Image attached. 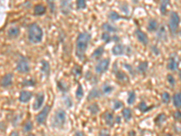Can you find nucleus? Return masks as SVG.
I'll list each match as a JSON object with an SVG mask.
<instances>
[{
  "mask_svg": "<svg viewBox=\"0 0 181 136\" xmlns=\"http://www.w3.org/2000/svg\"><path fill=\"white\" fill-rule=\"evenodd\" d=\"M91 39V35L89 32H82L77 36L76 39V48H75V55L80 60H84L85 57L86 51L89 46V44Z\"/></svg>",
  "mask_w": 181,
  "mask_h": 136,
  "instance_id": "obj_1",
  "label": "nucleus"
},
{
  "mask_svg": "<svg viewBox=\"0 0 181 136\" xmlns=\"http://www.w3.org/2000/svg\"><path fill=\"white\" fill-rule=\"evenodd\" d=\"M28 40L30 43L35 44H40L43 41V31L42 27L36 23L30 24L28 26Z\"/></svg>",
  "mask_w": 181,
  "mask_h": 136,
  "instance_id": "obj_2",
  "label": "nucleus"
},
{
  "mask_svg": "<svg viewBox=\"0 0 181 136\" xmlns=\"http://www.w3.org/2000/svg\"><path fill=\"white\" fill-rule=\"evenodd\" d=\"M65 123H66V112L62 108L57 109L51 120L52 128L61 130L63 129Z\"/></svg>",
  "mask_w": 181,
  "mask_h": 136,
  "instance_id": "obj_3",
  "label": "nucleus"
},
{
  "mask_svg": "<svg viewBox=\"0 0 181 136\" xmlns=\"http://www.w3.org/2000/svg\"><path fill=\"white\" fill-rule=\"evenodd\" d=\"M180 23V17L177 12H171L169 16V20H168V29L169 32L172 35H176L178 32V26Z\"/></svg>",
  "mask_w": 181,
  "mask_h": 136,
  "instance_id": "obj_4",
  "label": "nucleus"
},
{
  "mask_svg": "<svg viewBox=\"0 0 181 136\" xmlns=\"http://www.w3.org/2000/svg\"><path fill=\"white\" fill-rule=\"evenodd\" d=\"M16 71L20 74H27L30 72V65L26 57L20 56L16 63Z\"/></svg>",
  "mask_w": 181,
  "mask_h": 136,
  "instance_id": "obj_5",
  "label": "nucleus"
},
{
  "mask_svg": "<svg viewBox=\"0 0 181 136\" xmlns=\"http://www.w3.org/2000/svg\"><path fill=\"white\" fill-rule=\"evenodd\" d=\"M110 63H111L110 58H104V59H101V61H99L94 67L95 73L97 75L104 74V73L107 72V70L109 69Z\"/></svg>",
  "mask_w": 181,
  "mask_h": 136,
  "instance_id": "obj_6",
  "label": "nucleus"
},
{
  "mask_svg": "<svg viewBox=\"0 0 181 136\" xmlns=\"http://www.w3.org/2000/svg\"><path fill=\"white\" fill-rule=\"evenodd\" d=\"M50 111H51V106H49V105H45V107H43L41 112L39 113L37 115H36V123L38 124H45V122H46V120H47V117H48V115L49 114H50Z\"/></svg>",
  "mask_w": 181,
  "mask_h": 136,
  "instance_id": "obj_7",
  "label": "nucleus"
},
{
  "mask_svg": "<svg viewBox=\"0 0 181 136\" xmlns=\"http://www.w3.org/2000/svg\"><path fill=\"white\" fill-rule=\"evenodd\" d=\"M45 95L43 92H40L36 95V99L35 102H34L32 108L34 111H38L40 110V108L43 106V103H45Z\"/></svg>",
  "mask_w": 181,
  "mask_h": 136,
  "instance_id": "obj_8",
  "label": "nucleus"
},
{
  "mask_svg": "<svg viewBox=\"0 0 181 136\" xmlns=\"http://www.w3.org/2000/svg\"><path fill=\"white\" fill-rule=\"evenodd\" d=\"M60 9L63 15L67 16L69 15L72 9V0H61Z\"/></svg>",
  "mask_w": 181,
  "mask_h": 136,
  "instance_id": "obj_9",
  "label": "nucleus"
},
{
  "mask_svg": "<svg viewBox=\"0 0 181 136\" xmlns=\"http://www.w3.org/2000/svg\"><path fill=\"white\" fill-rule=\"evenodd\" d=\"M135 35L137 39L139 40L140 43H141L142 45L147 46L149 44V37L147 36V34H145L143 31H141L140 29H136L135 30Z\"/></svg>",
  "mask_w": 181,
  "mask_h": 136,
  "instance_id": "obj_10",
  "label": "nucleus"
},
{
  "mask_svg": "<svg viewBox=\"0 0 181 136\" xmlns=\"http://www.w3.org/2000/svg\"><path fill=\"white\" fill-rule=\"evenodd\" d=\"M13 78H14L13 74L8 73V74L5 75L1 79V86L3 88H7V87L11 86L13 85Z\"/></svg>",
  "mask_w": 181,
  "mask_h": 136,
  "instance_id": "obj_11",
  "label": "nucleus"
},
{
  "mask_svg": "<svg viewBox=\"0 0 181 136\" xmlns=\"http://www.w3.org/2000/svg\"><path fill=\"white\" fill-rule=\"evenodd\" d=\"M32 96H33L32 92L23 90L20 93V95H19V102L22 104H27L32 99Z\"/></svg>",
  "mask_w": 181,
  "mask_h": 136,
  "instance_id": "obj_12",
  "label": "nucleus"
},
{
  "mask_svg": "<svg viewBox=\"0 0 181 136\" xmlns=\"http://www.w3.org/2000/svg\"><path fill=\"white\" fill-rule=\"evenodd\" d=\"M20 28H19V26H13L11 27L8 28L7 30V36L9 38H11V39H16V38H17L19 36H20Z\"/></svg>",
  "mask_w": 181,
  "mask_h": 136,
  "instance_id": "obj_13",
  "label": "nucleus"
},
{
  "mask_svg": "<svg viewBox=\"0 0 181 136\" xmlns=\"http://www.w3.org/2000/svg\"><path fill=\"white\" fill-rule=\"evenodd\" d=\"M41 72L43 73V75H45L46 78H48L50 76L51 74V66L49 62L46 60H42L41 62Z\"/></svg>",
  "mask_w": 181,
  "mask_h": 136,
  "instance_id": "obj_14",
  "label": "nucleus"
},
{
  "mask_svg": "<svg viewBox=\"0 0 181 136\" xmlns=\"http://www.w3.org/2000/svg\"><path fill=\"white\" fill-rule=\"evenodd\" d=\"M113 73L115 74L117 79L121 81V82H128L129 81V78H128V75H127L124 72L122 71H120L118 68H117V64L115 63L114 64V70H113Z\"/></svg>",
  "mask_w": 181,
  "mask_h": 136,
  "instance_id": "obj_15",
  "label": "nucleus"
},
{
  "mask_svg": "<svg viewBox=\"0 0 181 136\" xmlns=\"http://www.w3.org/2000/svg\"><path fill=\"white\" fill-rule=\"evenodd\" d=\"M168 68L170 71H176L178 68V59L176 55H171L168 63Z\"/></svg>",
  "mask_w": 181,
  "mask_h": 136,
  "instance_id": "obj_16",
  "label": "nucleus"
},
{
  "mask_svg": "<svg viewBox=\"0 0 181 136\" xmlns=\"http://www.w3.org/2000/svg\"><path fill=\"white\" fill-rule=\"evenodd\" d=\"M101 94H102V92H101L99 89H97V88L91 89L90 91L89 94H88V96H87V101L91 102L92 100H95L97 98H99V97L101 96Z\"/></svg>",
  "mask_w": 181,
  "mask_h": 136,
  "instance_id": "obj_17",
  "label": "nucleus"
},
{
  "mask_svg": "<svg viewBox=\"0 0 181 136\" xmlns=\"http://www.w3.org/2000/svg\"><path fill=\"white\" fill-rule=\"evenodd\" d=\"M46 13V7L43 6V4H36L35 7H34V14L36 16H43Z\"/></svg>",
  "mask_w": 181,
  "mask_h": 136,
  "instance_id": "obj_18",
  "label": "nucleus"
},
{
  "mask_svg": "<svg viewBox=\"0 0 181 136\" xmlns=\"http://www.w3.org/2000/svg\"><path fill=\"white\" fill-rule=\"evenodd\" d=\"M111 53L116 56L122 55H124V53H125V47L122 45H120V44H117V45H115L113 46V48H112Z\"/></svg>",
  "mask_w": 181,
  "mask_h": 136,
  "instance_id": "obj_19",
  "label": "nucleus"
},
{
  "mask_svg": "<svg viewBox=\"0 0 181 136\" xmlns=\"http://www.w3.org/2000/svg\"><path fill=\"white\" fill-rule=\"evenodd\" d=\"M148 69H149V63L147 61L140 62L138 67H137V70H138V72L140 73L141 75H145L147 71H148Z\"/></svg>",
  "mask_w": 181,
  "mask_h": 136,
  "instance_id": "obj_20",
  "label": "nucleus"
},
{
  "mask_svg": "<svg viewBox=\"0 0 181 136\" xmlns=\"http://www.w3.org/2000/svg\"><path fill=\"white\" fill-rule=\"evenodd\" d=\"M159 29V23L156 19H150L148 23V30L149 32H155Z\"/></svg>",
  "mask_w": 181,
  "mask_h": 136,
  "instance_id": "obj_21",
  "label": "nucleus"
},
{
  "mask_svg": "<svg viewBox=\"0 0 181 136\" xmlns=\"http://www.w3.org/2000/svg\"><path fill=\"white\" fill-rule=\"evenodd\" d=\"M104 120H105V123L107 125L109 126H113L114 124V116L113 114H111V112H107L104 114Z\"/></svg>",
  "mask_w": 181,
  "mask_h": 136,
  "instance_id": "obj_22",
  "label": "nucleus"
},
{
  "mask_svg": "<svg viewBox=\"0 0 181 136\" xmlns=\"http://www.w3.org/2000/svg\"><path fill=\"white\" fill-rule=\"evenodd\" d=\"M103 53H104V48L102 46H101L99 47H97L93 51V53H92V55H91V57L95 60H98L99 58H101V56L102 55H103Z\"/></svg>",
  "mask_w": 181,
  "mask_h": 136,
  "instance_id": "obj_23",
  "label": "nucleus"
},
{
  "mask_svg": "<svg viewBox=\"0 0 181 136\" xmlns=\"http://www.w3.org/2000/svg\"><path fill=\"white\" fill-rule=\"evenodd\" d=\"M101 28L103 29V31L109 32V33H117L118 32V28L115 27L114 26L111 25L109 23H103L101 26Z\"/></svg>",
  "mask_w": 181,
  "mask_h": 136,
  "instance_id": "obj_24",
  "label": "nucleus"
},
{
  "mask_svg": "<svg viewBox=\"0 0 181 136\" xmlns=\"http://www.w3.org/2000/svg\"><path fill=\"white\" fill-rule=\"evenodd\" d=\"M173 104L176 108H181V92L176 93L173 95Z\"/></svg>",
  "mask_w": 181,
  "mask_h": 136,
  "instance_id": "obj_25",
  "label": "nucleus"
},
{
  "mask_svg": "<svg viewBox=\"0 0 181 136\" xmlns=\"http://www.w3.org/2000/svg\"><path fill=\"white\" fill-rule=\"evenodd\" d=\"M122 116H123L124 120L126 122H129V121L132 118V111H131L130 108H124L121 112Z\"/></svg>",
  "mask_w": 181,
  "mask_h": 136,
  "instance_id": "obj_26",
  "label": "nucleus"
},
{
  "mask_svg": "<svg viewBox=\"0 0 181 136\" xmlns=\"http://www.w3.org/2000/svg\"><path fill=\"white\" fill-rule=\"evenodd\" d=\"M88 110L90 111V113L92 115H95L100 112V106L97 103H93V104H91L89 105V107H88Z\"/></svg>",
  "mask_w": 181,
  "mask_h": 136,
  "instance_id": "obj_27",
  "label": "nucleus"
},
{
  "mask_svg": "<svg viewBox=\"0 0 181 136\" xmlns=\"http://www.w3.org/2000/svg\"><path fill=\"white\" fill-rule=\"evenodd\" d=\"M170 4V0H161L160 1V12L162 15H166L168 5Z\"/></svg>",
  "mask_w": 181,
  "mask_h": 136,
  "instance_id": "obj_28",
  "label": "nucleus"
},
{
  "mask_svg": "<svg viewBox=\"0 0 181 136\" xmlns=\"http://www.w3.org/2000/svg\"><path fill=\"white\" fill-rule=\"evenodd\" d=\"M166 120H167V116H166V114H160L155 118V123L159 126H160L161 124L166 122Z\"/></svg>",
  "mask_w": 181,
  "mask_h": 136,
  "instance_id": "obj_29",
  "label": "nucleus"
},
{
  "mask_svg": "<svg viewBox=\"0 0 181 136\" xmlns=\"http://www.w3.org/2000/svg\"><path fill=\"white\" fill-rule=\"evenodd\" d=\"M113 86H111L109 84H104L101 87V92L103 94H110L112 91H113Z\"/></svg>",
  "mask_w": 181,
  "mask_h": 136,
  "instance_id": "obj_30",
  "label": "nucleus"
},
{
  "mask_svg": "<svg viewBox=\"0 0 181 136\" xmlns=\"http://www.w3.org/2000/svg\"><path fill=\"white\" fill-rule=\"evenodd\" d=\"M33 128H34V124H33V123L31 122V121H27V122L24 124L23 132H24V133H30L31 131L33 130Z\"/></svg>",
  "mask_w": 181,
  "mask_h": 136,
  "instance_id": "obj_31",
  "label": "nucleus"
},
{
  "mask_svg": "<svg viewBox=\"0 0 181 136\" xmlns=\"http://www.w3.org/2000/svg\"><path fill=\"white\" fill-rule=\"evenodd\" d=\"M108 17H109L110 20H111L112 22H115V21H118L121 17H120V15H119L118 13H117V12H115V11H111V12L109 13V15H108Z\"/></svg>",
  "mask_w": 181,
  "mask_h": 136,
  "instance_id": "obj_32",
  "label": "nucleus"
},
{
  "mask_svg": "<svg viewBox=\"0 0 181 136\" xmlns=\"http://www.w3.org/2000/svg\"><path fill=\"white\" fill-rule=\"evenodd\" d=\"M139 110L141 112V113H146V112H148L149 110H150L152 107H149L148 105H147V104L145 103L144 101L140 102V103L139 104V106H138Z\"/></svg>",
  "mask_w": 181,
  "mask_h": 136,
  "instance_id": "obj_33",
  "label": "nucleus"
},
{
  "mask_svg": "<svg viewBox=\"0 0 181 136\" xmlns=\"http://www.w3.org/2000/svg\"><path fill=\"white\" fill-rule=\"evenodd\" d=\"M101 40L103 41V42H105L106 44H108V43H110L111 41H112V37H111V36L110 35L109 32L104 31L103 33L101 34Z\"/></svg>",
  "mask_w": 181,
  "mask_h": 136,
  "instance_id": "obj_34",
  "label": "nucleus"
},
{
  "mask_svg": "<svg viewBox=\"0 0 181 136\" xmlns=\"http://www.w3.org/2000/svg\"><path fill=\"white\" fill-rule=\"evenodd\" d=\"M128 104H133L136 101V93L134 91H130L128 94Z\"/></svg>",
  "mask_w": 181,
  "mask_h": 136,
  "instance_id": "obj_35",
  "label": "nucleus"
},
{
  "mask_svg": "<svg viewBox=\"0 0 181 136\" xmlns=\"http://www.w3.org/2000/svg\"><path fill=\"white\" fill-rule=\"evenodd\" d=\"M75 96L78 100H81L82 98V96H84V88H82V85H78V88H77L76 93H75Z\"/></svg>",
  "mask_w": 181,
  "mask_h": 136,
  "instance_id": "obj_36",
  "label": "nucleus"
},
{
  "mask_svg": "<svg viewBox=\"0 0 181 136\" xmlns=\"http://www.w3.org/2000/svg\"><path fill=\"white\" fill-rule=\"evenodd\" d=\"M63 104L67 108H71L72 106V101L70 96H63Z\"/></svg>",
  "mask_w": 181,
  "mask_h": 136,
  "instance_id": "obj_37",
  "label": "nucleus"
},
{
  "mask_svg": "<svg viewBox=\"0 0 181 136\" xmlns=\"http://www.w3.org/2000/svg\"><path fill=\"white\" fill-rule=\"evenodd\" d=\"M46 2L48 4V7H49V9H50L51 13L55 14V0H46Z\"/></svg>",
  "mask_w": 181,
  "mask_h": 136,
  "instance_id": "obj_38",
  "label": "nucleus"
},
{
  "mask_svg": "<svg viewBox=\"0 0 181 136\" xmlns=\"http://www.w3.org/2000/svg\"><path fill=\"white\" fill-rule=\"evenodd\" d=\"M57 86H58V88L63 92V93H66V92L68 91V89H69V86L65 84H63V83L61 82V81H59L57 83Z\"/></svg>",
  "mask_w": 181,
  "mask_h": 136,
  "instance_id": "obj_39",
  "label": "nucleus"
},
{
  "mask_svg": "<svg viewBox=\"0 0 181 136\" xmlns=\"http://www.w3.org/2000/svg\"><path fill=\"white\" fill-rule=\"evenodd\" d=\"M161 101H162L163 104H168L170 101V95L168 92H164L161 95Z\"/></svg>",
  "mask_w": 181,
  "mask_h": 136,
  "instance_id": "obj_40",
  "label": "nucleus"
},
{
  "mask_svg": "<svg viewBox=\"0 0 181 136\" xmlns=\"http://www.w3.org/2000/svg\"><path fill=\"white\" fill-rule=\"evenodd\" d=\"M76 5L79 9H84L86 8V0H76Z\"/></svg>",
  "mask_w": 181,
  "mask_h": 136,
  "instance_id": "obj_41",
  "label": "nucleus"
},
{
  "mask_svg": "<svg viewBox=\"0 0 181 136\" xmlns=\"http://www.w3.org/2000/svg\"><path fill=\"white\" fill-rule=\"evenodd\" d=\"M22 85L23 86H35L36 85V81L30 79V80H24L22 83Z\"/></svg>",
  "mask_w": 181,
  "mask_h": 136,
  "instance_id": "obj_42",
  "label": "nucleus"
},
{
  "mask_svg": "<svg viewBox=\"0 0 181 136\" xmlns=\"http://www.w3.org/2000/svg\"><path fill=\"white\" fill-rule=\"evenodd\" d=\"M123 66H124V67L126 68V69L130 73V75H135V72L133 71V68H132V66H131L130 65L124 64V65H123Z\"/></svg>",
  "mask_w": 181,
  "mask_h": 136,
  "instance_id": "obj_43",
  "label": "nucleus"
},
{
  "mask_svg": "<svg viewBox=\"0 0 181 136\" xmlns=\"http://www.w3.org/2000/svg\"><path fill=\"white\" fill-rule=\"evenodd\" d=\"M163 36H165V28H164V26H160L159 30L158 36L159 38H161V39H163Z\"/></svg>",
  "mask_w": 181,
  "mask_h": 136,
  "instance_id": "obj_44",
  "label": "nucleus"
},
{
  "mask_svg": "<svg viewBox=\"0 0 181 136\" xmlns=\"http://www.w3.org/2000/svg\"><path fill=\"white\" fill-rule=\"evenodd\" d=\"M168 82L169 83V85H171L172 86L176 84V80H175V78L173 77V75H168Z\"/></svg>",
  "mask_w": 181,
  "mask_h": 136,
  "instance_id": "obj_45",
  "label": "nucleus"
},
{
  "mask_svg": "<svg viewBox=\"0 0 181 136\" xmlns=\"http://www.w3.org/2000/svg\"><path fill=\"white\" fill-rule=\"evenodd\" d=\"M113 106H114L113 108H114L115 110H117V109H119V108L122 107V106H123V104H122L121 102H120V101H115Z\"/></svg>",
  "mask_w": 181,
  "mask_h": 136,
  "instance_id": "obj_46",
  "label": "nucleus"
},
{
  "mask_svg": "<svg viewBox=\"0 0 181 136\" xmlns=\"http://www.w3.org/2000/svg\"><path fill=\"white\" fill-rule=\"evenodd\" d=\"M174 118H175V120H177V121L181 119V113L179 111H177V112H175V113H174Z\"/></svg>",
  "mask_w": 181,
  "mask_h": 136,
  "instance_id": "obj_47",
  "label": "nucleus"
},
{
  "mask_svg": "<svg viewBox=\"0 0 181 136\" xmlns=\"http://www.w3.org/2000/svg\"><path fill=\"white\" fill-rule=\"evenodd\" d=\"M151 50H152L153 52H154V54L156 55H158L159 54V49H158V47H156V46H152L151 47Z\"/></svg>",
  "mask_w": 181,
  "mask_h": 136,
  "instance_id": "obj_48",
  "label": "nucleus"
},
{
  "mask_svg": "<svg viewBox=\"0 0 181 136\" xmlns=\"http://www.w3.org/2000/svg\"><path fill=\"white\" fill-rule=\"evenodd\" d=\"M100 135H110V133L108 132V131L102 130L100 132Z\"/></svg>",
  "mask_w": 181,
  "mask_h": 136,
  "instance_id": "obj_49",
  "label": "nucleus"
},
{
  "mask_svg": "<svg viewBox=\"0 0 181 136\" xmlns=\"http://www.w3.org/2000/svg\"><path fill=\"white\" fill-rule=\"evenodd\" d=\"M112 41H114V42H118L120 41V38L117 36H112Z\"/></svg>",
  "mask_w": 181,
  "mask_h": 136,
  "instance_id": "obj_50",
  "label": "nucleus"
},
{
  "mask_svg": "<svg viewBox=\"0 0 181 136\" xmlns=\"http://www.w3.org/2000/svg\"><path fill=\"white\" fill-rule=\"evenodd\" d=\"M116 123L120 124V123H121V118L120 117V116H117V117H116Z\"/></svg>",
  "mask_w": 181,
  "mask_h": 136,
  "instance_id": "obj_51",
  "label": "nucleus"
},
{
  "mask_svg": "<svg viewBox=\"0 0 181 136\" xmlns=\"http://www.w3.org/2000/svg\"><path fill=\"white\" fill-rule=\"evenodd\" d=\"M74 134L75 135H84V133H82V132H75Z\"/></svg>",
  "mask_w": 181,
  "mask_h": 136,
  "instance_id": "obj_52",
  "label": "nucleus"
},
{
  "mask_svg": "<svg viewBox=\"0 0 181 136\" xmlns=\"http://www.w3.org/2000/svg\"><path fill=\"white\" fill-rule=\"evenodd\" d=\"M129 135H136V132L135 131H130L129 133Z\"/></svg>",
  "mask_w": 181,
  "mask_h": 136,
  "instance_id": "obj_53",
  "label": "nucleus"
},
{
  "mask_svg": "<svg viewBox=\"0 0 181 136\" xmlns=\"http://www.w3.org/2000/svg\"><path fill=\"white\" fill-rule=\"evenodd\" d=\"M11 135H18V133H16V132H13V133H11Z\"/></svg>",
  "mask_w": 181,
  "mask_h": 136,
  "instance_id": "obj_54",
  "label": "nucleus"
},
{
  "mask_svg": "<svg viewBox=\"0 0 181 136\" xmlns=\"http://www.w3.org/2000/svg\"><path fill=\"white\" fill-rule=\"evenodd\" d=\"M178 76H179V78H180V80H181V70H180L179 73H178Z\"/></svg>",
  "mask_w": 181,
  "mask_h": 136,
  "instance_id": "obj_55",
  "label": "nucleus"
},
{
  "mask_svg": "<svg viewBox=\"0 0 181 136\" xmlns=\"http://www.w3.org/2000/svg\"><path fill=\"white\" fill-rule=\"evenodd\" d=\"M132 1H133L134 3H138V2L140 1V0H132Z\"/></svg>",
  "mask_w": 181,
  "mask_h": 136,
  "instance_id": "obj_56",
  "label": "nucleus"
}]
</instances>
